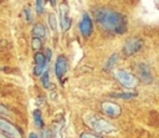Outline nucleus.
<instances>
[{"label":"nucleus","mask_w":159,"mask_h":138,"mask_svg":"<svg viewBox=\"0 0 159 138\" xmlns=\"http://www.w3.org/2000/svg\"><path fill=\"white\" fill-rule=\"evenodd\" d=\"M41 47H42V41H41V39L34 37V39H32V48H34V50H40Z\"/></svg>","instance_id":"obj_19"},{"label":"nucleus","mask_w":159,"mask_h":138,"mask_svg":"<svg viewBox=\"0 0 159 138\" xmlns=\"http://www.w3.org/2000/svg\"><path fill=\"white\" fill-rule=\"evenodd\" d=\"M45 57H46L47 62L51 60V50H50V48H47V50H46V55H45Z\"/></svg>","instance_id":"obj_23"},{"label":"nucleus","mask_w":159,"mask_h":138,"mask_svg":"<svg viewBox=\"0 0 159 138\" xmlns=\"http://www.w3.org/2000/svg\"><path fill=\"white\" fill-rule=\"evenodd\" d=\"M80 31L82 34L83 37H89L92 35L93 31V24H92V19L88 14H84L81 22H80Z\"/></svg>","instance_id":"obj_8"},{"label":"nucleus","mask_w":159,"mask_h":138,"mask_svg":"<svg viewBox=\"0 0 159 138\" xmlns=\"http://www.w3.org/2000/svg\"><path fill=\"white\" fill-rule=\"evenodd\" d=\"M67 72V58L61 55L57 57L56 60V63H55V73H56V77L58 80H62V77L66 75Z\"/></svg>","instance_id":"obj_10"},{"label":"nucleus","mask_w":159,"mask_h":138,"mask_svg":"<svg viewBox=\"0 0 159 138\" xmlns=\"http://www.w3.org/2000/svg\"><path fill=\"white\" fill-rule=\"evenodd\" d=\"M45 9V0H36V11L37 14H42Z\"/></svg>","instance_id":"obj_18"},{"label":"nucleus","mask_w":159,"mask_h":138,"mask_svg":"<svg viewBox=\"0 0 159 138\" xmlns=\"http://www.w3.org/2000/svg\"><path fill=\"white\" fill-rule=\"evenodd\" d=\"M29 138H39V137H37V134H35V133H30Z\"/></svg>","instance_id":"obj_24"},{"label":"nucleus","mask_w":159,"mask_h":138,"mask_svg":"<svg viewBox=\"0 0 159 138\" xmlns=\"http://www.w3.org/2000/svg\"><path fill=\"white\" fill-rule=\"evenodd\" d=\"M84 122L88 127H91L92 129H94L96 132L99 133H113L116 132V127L113 124H111L109 122H107L103 118L97 117L96 114H88L84 117Z\"/></svg>","instance_id":"obj_2"},{"label":"nucleus","mask_w":159,"mask_h":138,"mask_svg":"<svg viewBox=\"0 0 159 138\" xmlns=\"http://www.w3.org/2000/svg\"><path fill=\"white\" fill-rule=\"evenodd\" d=\"M60 24L63 31H67L71 26V17L68 15V7L66 4L60 5Z\"/></svg>","instance_id":"obj_9"},{"label":"nucleus","mask_w":159,"mask_h":138,"mask_svg":"<svg viewBox=\"0 0 159 138\" xmlns=\"http://www.w3.org/2000/svg\"><path fill=\"white\" fill-rule=\"evenodd\" d=\"M32 35L34 37H37V39H45L46 37V29L42 24H35L34 27H32Z\"/></svg>","instance_id":"obj_12"},{"label":"nucleus","mask_w":159,"mask_h":138,"mask_svg":"<svg viewBox=\"0 0 159 138\" xmlns=\"http://www.w3.org/2000/svg\"><path fill=\"white\" fill-rule=\"evenodd\" d=\"M101 107H102L103 112H104L108 117H111V118L118 117V116L120 114V112H122L120 106H118L117 103L111 102V101H104V102H102Z\"/></svg>","instance_id":"obj_7"},{"label":"nucleus","mask_w":159,"mask_h":138,"mask_svg":"<svg viewBox=\"0 0 159 138\" xmlns=\"http://www.w3.org/2000/svg\"><path fill=\"white\" fill-rule=\"evenodd\" d=\"M0 114H10L9 108L2 103H0Z\"/></svg>","instance_id":"obj_21"},{"label":"nucleus","mask_w":159,"mask_h":138,"mask_svg":"<svg viewBox=\"0 0 159 138\" xmlns=\"http://www.w3.org/2000/svg\"><path fill=\"white\" fill-rule=\"evenodd\" d=\"M0 138H7V137H6V136H4L2 133H0Z\"/></svg>","instance_id":"obj_26"},{"label":"nucleus","mask_w":159,"mask_h":138,"mask_svg":"<svg viewBox=\"0 0 159 138\" xmlns=\"http://www.w3.org/2000/svg\"><path fill=\"white\" fill-rule=\"evenodd\" d=\"M35 58V68H34V73L35 76H41L43 72H45V68H46V65H47V60L45 57V53L37 51L34 56Z\"/></svg>","instance_id":"obj_6"},{"label":"nucleus","mask_w":159,"mask_h":138,"mask_svg":"<svg viewBox=\"0 0 159 138\" xmlns=\"http://www.w3.org/2000/svg\"><path fill=\"white\" fill-rule=\"evenodd\" d=\"M81 138H102L101 136H97V134H93V133H88V132H84L81 134Z\"/></svg>","instance_id":"obj_20"},{"label":"nucleus","mask_w":159,"mask_h":138,"mask_svg":"<svg viewBox=\"0 0 159 138\" xmlns=\"http://www.w3.org/2000/svg\"><path fill=\"white\" fill-rule=\"evenodd\" d=\"M0 132L7 138H24L21 131L4 117H0Z\"/></svg>","instance_id":"obj_3"},{"label":"nucleus","mask_w":159,"mask_h":138,"mask_svg":"<svg viewBox=\"0 0 159 138\" xmlns=\"http://www.w3.org/2000/svg\"><path fill=\"white\" fill-rule=\"evenodd\" d=\"M48 24H50V27H51L52 31L57 30V20H56L55 14H52V12L48 15Z\"/></svg>","instance_id":"obj_17"},{"label":"nucleus","mask_w":159,"mask_h":138,"mask_svg":"<svg viewBox=\"0 0 159 138\" xmlns=\"http://www.w3.org/2000/svg\"><path fill=\"white\" fill-rule=\"evenodd\" d=\"M116 77H117V80L119 81V83L123 85V86L127 87V88H133V87H135L137 83H138V81H137V78L134 77V75H132L130 72H128V71H125V70H118V71L116 72Z\"/></svg>","instance_id":"obj_4"},{"label":"nucleus","mask_w":159,"mask_h":138,"mask_svg":"<svg viewBox=\"0 0 159 138\" xmlns=\"http://www.w3.org/2000/svg\"><path fill=\"white\" fill-rule=\"evenodd\" d=\"M34 121H35V124L39 128H43V121H42V114H41L40 109L34 111Z\"/></svg>","instance_id":"obj_13"},{"label":"nucleus","mask_w":159,"mask_h":138,"mask_svg":"<svg viewBox=\"0 0 159 138\" xmlns=\"http://www.w3.org/2000/svg\"><path fill=\"white\" fill-rule=\"evenodd\" d=\"M137 71H138V76H139L140 81H143L144 83H150L153 81V75H152L150 67L147 63H139Z\"/></svg>","instance_id":"obj_11"},{"label":"nucleus","mask_w":159,"mask_h":138,"mask_svg":"<svg viewBox=\"0 0 159 138\" xmlns=\"http://www.w3.org/2000/svg\"><path fill=\"white\" fill-rule=\"evenodd\" d=\"M113 97H117V98H122V99H130V98H134L137 97V93L135 92H125V93H112Z\"/></svg>","instance_id":"obj_14"},{"label":"nucleus","mask_w":159,"mask_h":138,"mask_svg":"<svg viewBox=\"0 0 159 138\" xmlns=\"http://www.w3.org/2000/svg\"><path fill=\"white\" fill-rule=\"evenodd\" d=\"M98 25L106 31L114 34H124L127 31V19L120 12H117L112 9L102 7L94 12Z\"/></svg>","instance_id":"obj_1"},{"label":"nucleus","mask_w":159,"mask_h":138,"mask_svg":"<svg viewBox=\"0 0 159 138\" xmlns=\"http://www.w3.org/2000/svg\"><path fill=\"white\" fill-rule=\"evenodd\" d=\"M41 83L45 88H50L51 87V82H50V76H48V72L45 71L42 75H41Z\"/></svg>","instance_id":"obj_15"},{"label":"nucleus","mask_w":159,"mask_h":138,"mask_svg":"<svg viewBox=\"0 0 159 138\" xmlns=\"http://www.w3.org/2000/svg\"><path fill=\"white\" fill-rule=\"evenodd\" d=\"M117 60H118V53H113V55L108 58V61H107L104 68H106V70H111V68L114 66V63L117 62Z\"/></svg>","instance_id":"obj_16"},{"label":"nucleus","mask_w":159,"mask_h":138,"mask_svg":"<svg viewBox=\"0 0 159 138\" xmlns=\"http://www.w3.org/2000/svg\"><path fill=\"white\" fill-rule=\"evenodd\" d=\"M142 46H143V40L139 37H133L129 41H127V44L124 45V53L127 56H132V55L139 52Z\"/></svg>","instance_id":"obj_5"},{"label":"nucleus","mask_w":159,"mask_h":138,"mask_svg":"<svg viewBox=\"0 0 159 138\" xmlns=\"http://www.w3.org/2000/svg\"><path fill=\"white\" fill-rule=\"evenodd\" d=\"M50 2H51V5H52V6H55V5H56V0H50Z\"/></svg>","instance_id":"obj_25"},{"label":"nucleus","mask_w":159,"mask_h":138,"mask_svg":"<svg viewBox=\"0 0 159 138\" xmlns=\"http://www.w3.org/2000/svg\"><path fill=\"white\" fill-rule=\"evenodd\" d=\"M24 12H25V17H26V21H27V22H30V21L32 20V17H31V11H30V7H26Z\"/></svg>","instance_id":"obj_22"}]
</instances>
